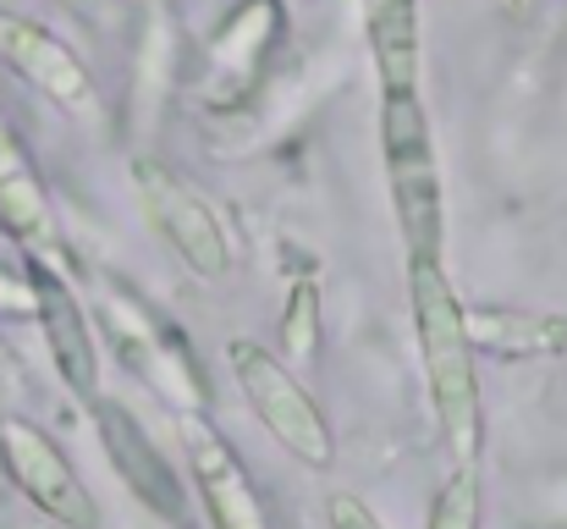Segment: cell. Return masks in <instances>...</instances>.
Returning <instances> with one entry per match:
<instances>
[{"label":"cell","mask_w":567,"mask_h":529,"mask_svg":"<svg viewBox=\"0 0 567 529\" xmlns=\"http://www.w3.org/2000/svg\"><path fill=\"white\" fill-rule=\"evenodd\" d=\"M0 221H6V232L22 237L33 254L50 248V237H55L50 193H44V182H39L33 155L22 150L17 128L6 122V111H0Z\"/></svg>","instance_id":"12"},{"label":"cell","mask_w":567,"mask_h":529,"mask_svg":"<svg viewBox=\"0 0 567 529\" xmlns=\"http://www.w3.org/2000/svg\"><path fill=\"white\" fill-rule=\"evenodd\" d=\"M94 414V430H100V447L111 458V469L122 475V486L172 529H193V502L188 486L177 475V464L166 458V447L144 430V419L127 408V403H111V397H94L89 403Z\"/></svg>","instance_id":"7"},{"label":"cell","mask_w":567,"mask_h":529,"mask_svg":"<svg viewBox=\"0 0 567 529\" xmlns=\"http://www.w3.org/2000/svg\"><path fill=\"white\" fill-rule=\"evenodd\" d=\"M0 232H6V221H0Z\"/></svg>","instance_id":"18"},{"label":"cell","mask_w":567,"mask_h":529,"mask_svg":"<svg viewBox=\"0 0 567 529\" xmlns=\"http://www.w3.org/2000/svg\"><path fill=\"white\" fill-rule=\"evenodd\" d=\"M0 61L61 111H72V116H94L100 111L94 72L78 61V50L61 33H50L44 22H33L22 11H6V6H0Z\"/></svg>","instance_id":"9"},{"label":"cell","mask_w":567,"mask_h":529,"mask_svg":"<svg viewBox=\"0 0 567 529\" xmlns=\"http://www.w3.org/2000/svg\"><path fill=\"white\" fill-rule=\"evenodd\" d=\"M100 321H105V332L122 343L127 364H133L161 397L177 403V414H204L209 386H204V375H198V358H193L188 343H183L150 304H138V298H133L127 287H116V282H100Z\"/></svg>","instance_id":"4"},{"label":"cell","mask_w":567,"mask_h":529,"mask_svg":"<svg viewBox=\"0 0 567 529\" xmlns=\"http://www.w3.org/2000/svg\"><path fill=\"white\" fill-rule=\"evenodd\" d=\"M380 155H385L391 210H396L408 260H441V248H446L441 155H435L430 111H424L419 89H380Z\"/></svg>","instance_id":"2"},{"label":"cell","mask_w":567,"mask_h":529,"mask_svg":"<svg viewBox=\"0 0 567 529\" xmlns=\"http://www.w3.org/2000/svg\"><path fill=\"white\" fill-rule=\"evenodd\" d=\"M463 321H468L474 348L496 353V358H557V353H567V315L474 304V309H463Z\"/></svg>","instance_id":"13"},{"label":"cell","mask_w":567,"mask_h":529,"mask_svg":"<svg viewBox=\"0 0 567 529\" xmlns=\"http://www.w3.org/2000/svg\"><path fill=\"white\" fill-rule=\"evenodd\" d=\"M28 304L39 315V332H44V348L55 358V375L83 403H94L100 397V343H94V326H89V304L78 298V287L44 254L28 260Z\"/></svg>","instance_id":"8"},{"label":"cell","mask_w":567,"mask_h":529,"mask_svg":"<svg viewBox=\"0 0 567 529\" xmlns=\"http://www.w3.org/2000/svg\"><path fill=\"white\" fill-rule=\"evenodd\" d=\"M408 304H413V337H419V364L430 380L441 441L452 464H480V441H485V403H480V364H474L480 348L468 337L463 304L441 260H408Z\"/></svg>","instance_id":"1"},{"label":"cell","mask_w":567,"mask_h":529,"mask_svg":"<svg viewBox=\"0 0 567 529\" xmlns=\"http://www.w3.org/2000/svg\"><path fill=\"white\" fill-rule=\"evenodd\" d=\"M0 469L22 491V502H33L50 525L100 529L94 491L83 486V475L72 469V458L55 447V436L39 430L33 419H17V414L0 419Z\"/></svg>","instance_id":"5"},{"label":"cell","mask_w":567,"mask_h":529,"mask_svg":"<svg viewBox=\"0 0 567 529\" xmlns=\"http://www.w3.org/2000/svg\"><path fill=\"white\" fill-rule=\"evenodd\" d=\"M326 525L331 529H385L375 508H370L364 497H353V491H331V497H326Z\"/></svg>","instance_id":"17"},{"label":"cell","mask_w":567,"mask_h":529,"mask_svg":"<svg viewBox=\"0 0 567 529\" xmlns=\"http://www.w3.org/2000/svg\"><path fill=\"white\" fill-rule=\"evenodd\" d=\"M133 187H138V204L155 221V232L177 248V260L188 265L193 276L220 282L231 271L226 221H220V210L198 187H188L183 176L172 166H161V161H133Z\"/></svg>","instance_id":"6"},{"label":"cell","mask_w":567,"mask_h":529,"mask_svg":"<svg viewBox=\"0 0 567 529\" xmlns=\"http://www.w3.org/2000/svg\"><path fill=\"white\" fill-rule=\"evenodd\" d=\"M276 33H281V6L276 0H237L220 17V28L204 39V94L215 105H237L254 89Z\"/></svg>","instance_id":"11"},{"label":"cell","mask_w":567,"mask_h":529,"mask_svg":"<svg viewBox=\"0 0 567 529\" xmlns=\"http://www.w3.org/2000/svg\"><path fill=\"white\" fill-rule=\"evenodd\" d=\"M226 364H231V380L248 397L254 419L265 425V436L287 458H298L303 469H331L337 464V430H331L326 408L315 403V391L276 353L248 343V337H231L226 343Z\"/></svg>","instance_id":"3"},{"label":"cell","mask_w":567,"mask_h":529,"mask_svg":"<svg viewBox=\"0 0 567 529\" xmlns=\"http://www.w3.org/2000/svg\"><path fill=\"white\" fill-rule=\"evenodd\" d=\"M177 436H183V452H188V480L209 513L215 529H270L265 519V502L243 469V458L231 452V441L204 419V414H183L177 419Z\"/></svg>","instance_id":"10"},{"label":"cell","mask_w":567,"mask_h":529,"mask_svg":"<svg viewBox=\"0 0 567 529\" xmlns=\"http://www.w3.org/2000/svg\"><path fill=\"white\" fill-rule=\"evenodd\" d=\"M424 529H480V464H452Z\"/></svg>","instance_id":"15"},{"label":"cell","mask_w":567,"mask_h":529,"mask_svg":"<svg viewBox=\"0 0 567 529\" xmlns=\"http://www.w3.org/2000/svg\"><path fill=\"white\" fill-rule=\"evenodd\" d=\"M281 343H287V353H298V358H315V348H320V287L315 282H292L287 287Z\"/></svg>","instance_id":"16"},{"label":"cell","mask_w":567,"mask_h":529,"mask_svg":"<svg viewBox=\"0 0 567 529\" xmlns=\"http://www.w3.org/2000/svg\"><path fill=\"white\" fill-rule=\"evenodd\" d=\"M364 33H370L380 89H419L424 78L419 0H364Z\"/></svg>","instance_id":"14"}]
</instances>
